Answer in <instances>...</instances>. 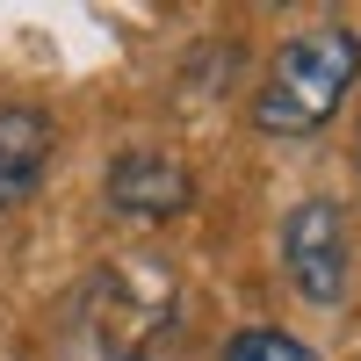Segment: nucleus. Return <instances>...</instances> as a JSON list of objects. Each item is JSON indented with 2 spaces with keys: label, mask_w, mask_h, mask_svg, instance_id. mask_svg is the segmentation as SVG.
<instances>
[{
  "label": "nucleus",
  "mask_w": 361,
  "mask_h": 361,
  "mask_svg": "<svg viewBox=\"0 0 361 361\" xmlns=\"http://www.w3.org/2000/svg\"><path fill=\"white\" fill-rule=\"evenodd\" d=\"M354 159H361V145H354Z\"/></svg>",
  "instance_id": "obj_7"
},
{
  "label": "nucleus",
  "mask_w": 361,
  "mask_h": 361,
  "mask_svg": "<svg viewBox=\"0 0 361 361\" xmlns=\"http://www.w3.org/2000/svg\"><path fill=\"white\" fill-rule=\"evenodd\" d=\"M102 202L116 217H137V224H166L195 202V173L180 166L173 152H152V145H130L116 152L109 173H102Z\"/></svg>",
  "instance_id": "obj_4"
},
{
  "label": "nucleus",
  "mask_w": 361,
  "mask_h": 361,
  "mask_svg": "<svg viewBox=\"0 0 361 361\" xmlns=\"http://www.w3.org/2000/svg\"><path fill=\"white\" fill-rule=\"evenodd\" d=\"M102 289H109V304H102L94 289L73 296L66 333H58V361H159V325H166L173 311H152V318L123 325V318H130V296H116L109 275H102Z\"/></svg>",
  "instance_id": "obj_3"
},
{
  "label": "nucleus",
  "mask_w": 361,
  "mask_h": 361,
  "mask_svg": "<svg viewBox=\"0 0 361 361\" xmlns=\"http://www.w3.org/2000/svg\"><path fill=\"white\" fill-rule=\"evenodd\" d=\"M51 145H58V123H51L44 109H22V102L0 109V209L22 202V195L44 180Z\"/></svg>",
  "instance_id": "obj_5"
},
{
  "label": "nucleus",
  "mask_w": 361,
  "mask_h": 361,
  "mask_svg": "<svg viewBox=\"0 0 361 361\" xmlns=\"http://www.w3.org/2000/svg\"><path fill=\"white\" fill-rule=\"evenodd\" d=\"M224 361H318V347L282 333V325H246V333L224 340Z\"/></svg>",
  "instance_id": "obj_6"
},
{
  "label": "nucleus",
  "mask_w": 361,
  "mask_h": 361,
  "mask_svg": "<svg viewBox=\"0 0 361 361\" xmlns=\"http://www.w3.org/2000/svg\"><path fill=\"white\" fill-rule=\"evenodd\" d=\"M275 246H282L289 289L304 296L311 311H340L347 304V289H354V224H347V209L333 195H304L282 217Z\"/></svg>",
  "instance_id": "obj_2"
},
{
  "label": "nucleus",
  "mask_w": 361,
  "mask_h": 361,
  "mask_svg": "<svg viewBox=\"0 0 361 361\" xmlns=\"http://www.w3.org/2000/svg\"><path fill=\"white\" fill-rule=\"evenodd\" d=\"M361 87V29L318 22L275 51L253 94V130L260 137H318L340 116V102Z\"/></svg>",
  "instance_id": "obj_1"
}]
</instances>
